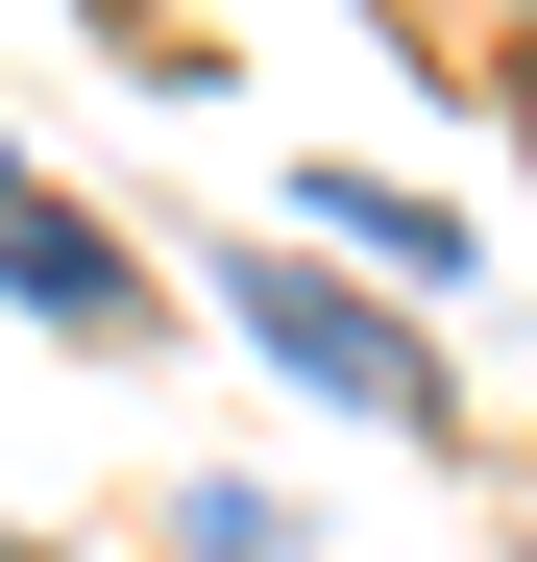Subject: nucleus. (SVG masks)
I'll return each mask as SVG.
<instances>
[{
  "mask_svg": "<svg viewBox=\"0 0 537 562\" xmlns=\"http://www.w3.org/2000/svg\"><path fill=\"white\" fill-rule=\"evenodd\" d=\"M220 294H244V342L294 367V392H342V416H439V367H415L367 294H318V269H220Z\"/></svg>",
  "mask_w": 537,
  "mask_h": 562,
  "instance_id": "obj_1",
  "label": "nucleus"
},
{
  "mask_svg": "<svg viewBox=\"0 0 537 562\" xmlns=\"http://www.w3.org/2000/svg\"><path fill=\"white\" fill-rule=\"evenodd\" d=\"M0 294H25V318H73V342H123V318H147V294H123V245L73 221V196H0Z\"/></svg>",
  "mask_w": 537,
  "mask_h": 562,
  "instance_id": "obj_2",
  "label": "nucleus"
},
{
  "mask_svg": "<svg viewBox=\"0 0 537 562\" xmlns=\"http://www.w3.org/2000/svg\"><path fill=\"white\" fill-rule=\"evenodd\" d=\"M294 196H318L342 245H391V269H465V221H439V196H415V171H294Z\"/></svg>",
  "mask_w": 537,
  "mask_h": 562,
  "instance_id": "obj_3",
  "label": "nucleus"
},
{
  "mask_svg": "<svg viewBox=\"0 0 537 562\" xmlns=\"http://www.w3.org/2000/svg\"><path fill=\"white\" fill-rule=\"evenodd\" d=\"M0 562H25V538H0Z\"/></svg>",
  "mask_w": 537,
  "mask_h": 562,
  "instance_id": "obj_4",
  "label": "nucleus"
},
{
  "mask_svg": "<svg viewBox=\"0 0 537 562\" xmlns=\"http://www.w3.org/2000/svg\"><path fill=\"white\" fill-rule=\"evenodd\" d=\"M513 99H537V74H513Z\"/></svg>",
  "mask_w": 537,
  "mask_h": 562,
  "instance_id": "obj_5",
  "label": "nucleus"
}]
</instances>
